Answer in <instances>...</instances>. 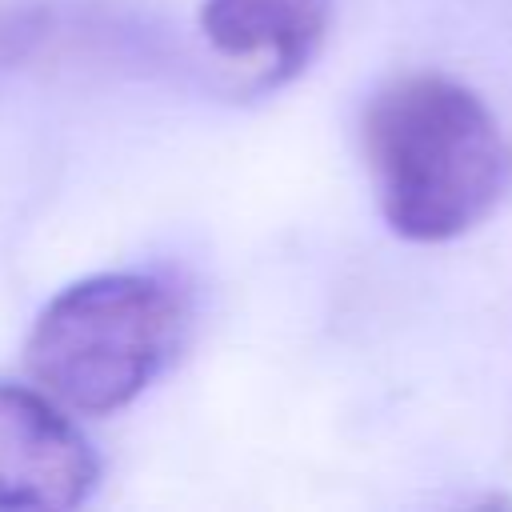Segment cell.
Listing matches in <instances>:
<instances>
[{"label":"cell","instance_id":"obj_1","mask_svg":"<svg viewBox=\"0 0 512 512\" xmlns=\"http://www.w3.org/2000/svg\"><path fill=\"white\" fill-rule=\"evenodd\" d=\"M364 160L384 224L412 244H444L488 220L512 192V140L460 80L404 72L372 92Z\"/></svg>","mask_w":512,"mask_h":512},{"label":"cell","instance_id":"obj_2","mask_svg":"<svg viewBox=\"0 0 512 512\" xmlns=\"http://www.w3.org/2000/svg\"><path fill=\"white\" fill-rule=\"evenodd\" d=\"M180 300L144 272H96L60 288L36 316L24 364L56 404L108 416L128 408L180 344Z\"/></svg>","mask_w":512,"mask_h":512},{"label":"cell","instance_id":"obj_3","mask_svg":"<svg viewBox=\"0 0 512 512\" xmlns=\"http://www.w3.org/2000/svg\"><path fill=\"white\" fill-rule=\"evenodd\" d=\"M100 460L48 392L0 380V512H60L92 496Z\"/></svg>","mask_w":512,"mask_h":512},{"label":"cell","instance_id":"obj_4","mask_svg":"<svg viewBox=\"0 0 512 512\" xmlns=\"http://www.w3.org/2000/svg\"><path fill=\"white\" fill-rule=\"evenodd\" d=\"M332 24V0H204L200 32L216 56L284 84L308 68Z\"/></svg>","mask_w":512,"mask_h":512},{"label":"cell","instance_id":"obj_5","mask_svg":"<svg viewBox=\"0 0 512 512\" xmlns=\"http://www.w3.org/2000/svg\"><path fill=\"white\" fill-rule=\"evenodd\" d=\"M132 28L80 0H0V68L88 64L128 52Z\"/></svg>","mask_w":512,"mask_h":512}]
</instances>
